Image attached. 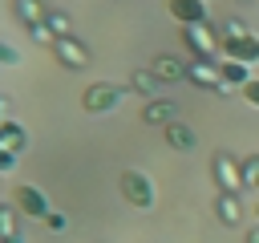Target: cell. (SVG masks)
I'll return each mask as SVG.
<instances>
[{
	"mask_svg": "<svg viewBox=\"0 0 259 243\" xmlns=\"http://www.w3.org/2000/svg\"><path fill=\"white\" fill-rule=\"evenodd\" d=\"M178 36H182V45H186V53H190L194 61H214V57L223 53V32H214L210 20H206V24H190V28H182Z\"/></svg>",
	"mask_w": 259,
	"mask_h": 243,
	"instance_id": "6da1fadb",
	"label": "cell"
},
{
	"mask_svg": "<svg viewBox=\"0 0 259 243\" xmlns=\"http://www.w3.org/2000/svg\"><path fill=\"white\" fill-rule=\"evenodd\" d=\"M210 178H214L219 194H243L247 190V182H243V158H235L227 150H219L210 158Z\"/></svg>",
	"mask_w": 259,
	"mask_h": 243,
	"instance_id": "7a4b0ae2",
	"label": "cell"
},
{
	"mask_svg": "<svg viewBox=\"0 0 259 243\" xmlns=\"http://www.w3.org/2000/svg\"><path fill=\"white\" fill-rule=\"evenodd\" d=\"M125 97H130V89H125V85L93 81V85H85V93H81V109H85V113H109V109H117Z\"/></svg>",
	"mask_w": 259,
	"mask_h": 243,
	"instance_id": "3957f363",
	"label": "cell"
},
{
	"mask_svg": "<svg viewBox=\"0 0 259 243\" xmlns=\"http://www.w3.org/2000/svg\"><path fill=\"white\" fill-rule=\"evenodd\" d=\"M117 186H121V198H125L130 207H138V211H150V207L158 202V190H154V182H150L146 170H134V166L121 170Z\"/></svg>",
	"mask_w": 259,
	"mask_h": 243,
	"instance_id": "277c9868",
	"label": "cell"
},
{
	"mask_svg": "<svg viewBox=\"0 0 259 243\" xmlns=\"http://www.w3.org/2000/svg\"><path fill=\"white\" fill-rule=\"evenodd\" d=\"M12 207H16L20 215L36 219V223H45V219L53 215V202H49V194H45L36 182H20V186L12 190Z\"/></svg>",
	"mask_w": 259,
	"mask_h": 243,
	"instance_id": "5b68a950",
	"label": "cell"
},
{
	"mask_svg": "<svg viewBox=\"0 0 259 243\" xmlns=\"http://www.w3.org/2000/svg\"><path fill=\"white\" fill-rule=\"evenodd\" d=\"M223 57L227 61H239V65H259V32L223 36Z\"/></svg>",
	"mask_w": 259,
	"mask_h": 243,
	"instance_id": "8992f818",
	"label": "cell"
},
{
	"mask_svg": "<svg viewBox=\"0 0 259 243\" xmlns=\"http://www.w3.org/2000/svg\"><path fill=\"white\" fill-rule=\"evenodd\" d=\"M53 57L65 65V69H85L89 65V49H85V40H77V36H57L53 40Z\"/></svg>",
	"mask_w": 259,
	"mask_h": 243,
	"instance_id": "52a82bcc",
	"label": "cell"
},
{
	"mask_svg": "<svg viewBox=\"0 0 259 243\" xmlns=\"http://www.w3.org/2000/svg\"><path fill=\"white\" fill-rule=\"evenodd\" d=\"M166 16H170L178 28L206 24V0H166Z\"/></svg>",
	"mask_w": 259,
	"mask_h": 243,
	"instance_id": "ba28073f",
	"label": "cell"
},
{
	"mask_svg": "<svg viewBox=\"0 0 259 243\" xmlns=\"http://www.w3.org/2000/svg\"><path fill=\"white\" fill-rule=\"evenodd\" d=\"M186 81H194V85H202L210 93H227L223 73H219V61H190L186 65Z\"/></svg>",
	"mask_w": 259,
	"mask_h": 243,
	"instance_id": "9c48e42d",
	"label": "cell"
},
{
	"mask_svg": "<svg viewBox=\"0 0 259 243\" xmlns=\"http://www.w3.org/2000/svg\"><path fill=\"white\" fill-rule=\"evenodd\" d=\"M150 73L162 81V85H174V81H186V65L178 61V57H170V53H158L154 61H150Z\"/></svg>",
	"mask_w": 259,
	"mask_h": 243,
	"instance_id": "30bf717a",
	"label": "cell"
},
{
	"mask_svg": "<svg viewBox=\"0 0 259 243\" xmlns=\"http://www.w3.org/2000/svg\"><path fill=\"white\" fill-rule=\"evenodd\" d=\"M142 122L146 126H170V122H178V105L174 101H166V97H154V101H146V109H142Z\"/></svg>",
	"mask_w": 259,
	"mask_h": 243,
	"instance_id": "8fae6325",
	"label": "cell"
},
{
	"mask_svg": "<svg viewBox=\"0 0 259 243\" xmlns=\"http://www.w3.org/2000/svg\"><path fill=\"white\" fill-rule=\"evenodd\" d=\"M162 134H166V142H170V146H174L178 154H190V150L198 146V134H194V126H186L182 117H178V122H170V126H166Z\"/></svg>",
	"mask_w": 259,
	"mask_h": 243,
	"instance_id": "7c38bea8",
	"label": "cell"
},
{
	"mask_svg": "<svg viewBox=\"0 0 259 243\" xmlns=\"http://www.w3.org/2000/svg\"><path fill=\"white\" fill-rule=\"evenodd\" d=\"M214 215H219V223L239 227L243 223V198L239 194H214Z\"/></svg>",
	"mask_w": 259,
	"mask_h": 243,
	"instance_id": "4fadbf2b",
	"label": "cell"
},
{
	"mask_svg": "<svg viewBox=\"0 0 259 243\" xmlns=\"http://www.w3.org/2000/svg\"><path fill=\"white\" fill-rule=\"evenodd\" d=\"M24 146H28L24 126H20V122H12V117H8V122H0V150H4V154H20Z\"/></svg>",
	"mask_w": 259,
	"mask_h": 243,
	"instance_id": "5bb4252c",
	"label": "cell"
},
{
	"mask_svg": "<svg viewBox=\"0 0 259 243\" xmlns=\"http://www.w3.org/2000/svg\"><path fill=\"white\" fill-rule=\"evenodd\" d=\"M12 12H16V20H20L24 28H36V24H45V16H49V8H45L40 0H12Z\"/></svg>",
	"mask_w": 259,
	"mask_h": 243,
	"instance_id": "9a60e30c",
	"label": "cell"
},
{
	"mask_svg": "<svg viewBox=\"0 0 259 243\" xmlns=\"http://www.w3.org/2000/svg\"><path fill=\"white\" fill-rule=\"evenodd\" d=\"M219 73H223V85H227V89H243V85L255 77L251 65H239V61H227V57L219 61Z\"/></svg>",
	"mask_w": 259,
	"mask_h": 243,
	"instance_id": "2e32d148",
	"label": "cell"
},
{
	"mask_svg": "<svg viewBox=\"0 0 259 243\" xmlns=\"http://www.w3.org/2000/svg\"><path fill=\"white\" fill-rule=\"evenodd\" d=\"M130 89H138L142 97H150V101H154V97L162 93V81H158L150 69H134V73H130Z\"/></svg>",
	"mask_w": 259,
	"mask_h": 243,
	"instance_id": "e0dca14e",
	"label": "cell"
},
{
	"mask_svg": "<svg viewBox=\"0 0 259 243\" xmlns=\"http://www.w3.org/2000/svg\"><path fill=\"white\" fill-rule=\"evenodd\" d=\"M45 24H49V32H53V36H73V16H69L65 8H49Z\"/></svg>",
	"mask_w": 259,
	"mask_h": 243,
	"instance_id": "ac0fdd59",
	"label": "cell"
},
{
	"mask_svg": "<svg viewBox=\"0 0 259 243\" xmlns=\"http://www.w3.org/2000/svg\"><path fill=\"white\" fill-rule=\"evenodd\" d=\"M16 215H20V211H16L12 202H0V239L20 235V231H16Z\"/></svg>",
	"mask_w": 259,
	"mask_h": 243,
	"instance_id": "d6986e66",
	"label": "cell"
},
{
	"mask_svg": "<svg viewBox=\"0 0 259 243\" xmlns=\"http://www.w3.org/2000/svg\"><path fill=\"white\" fill-rule=\"evenodd\" d=\"M243 182H247V190H259V154L243 158Z\"/></svg>",
	"mask_w": 259,
	"mask_h": 243,
	"instance_id": "ffe728a7",
	"label": "cell"
},
{
	"mask_svg": "<svg viewBox=\"0 0 259 243\" xmlns=\"http://www.w3.org/2000/svg\"><path fill=\"white\" fill-rule=\"evenodd\" d=\"M219 32H223V36H243V32H251V28H247L239 16H227V20L219 24Z\"/></svg>",
	"mask_w": 259,
	"mask_h": 243,
	"instance_id": "44dd1931",
	"label": "cell"
},
{
	"mask_svg": "<svg viewBox=\"0 0 259 243\" xmlns=\"http://www.w3.org/2000/svg\"><path fill=\"white\" fill-rule=\"evenodd\" d=\"M45 231H49V235H65V231H69V219H65L61 211H53V215L45 219Z\"/></svg>",
	"mask_w": 259,
	"mask_h": 243,
	"instance_id": "7402d4cb",
	"label": "cell"
},
{
	"mask_svg": "<svg viewBox=\"0 0 259 243\" xmlns=\"http://www.w3.org/2000/svg\"><path fill=\"white\" fill-rule=\"evenodd\" d=\"M239 93H243V101H247L251 109H259V77H251V81H247Z\"/></svg>",
	"mask_w": 259,
	"mask_h": 243,
	"instance_id": "603a6c76",
	"label": "cell"
},
{
	"mask_svg": "<svg viewBox=\"0 0 259 243\" xmlns=\"http://www.w3.org/2000/svg\"><path fill=\"white\" fill-rule=\"evenodd\" d=\"M28 36H32L36 45H49V49H53V40H57V36L49 32V24H36V28H28Z\"/></svg>",
	"mask_w": 259,
	"mask_h": 243,
	"instance_id": "cb8c5ba5",
	"label": "cell"
},
{
	"mask_svg": "<svg viewBox=\"0 0 259 243\" xmlns=\"http://www.w3.org/2000/svg\"><path fill=\"white\" fill-rule=\"evenodd\" d=\"M0 65H20V53H16L8 40H0Z\"/></svg>",
	"mask_w": 259,
	"mask_h": 243,
	"instance_id": "d4e9b609",
	"label": "cell"
},
{
	"mask_svg": "<svg viewBox=\"0 0 259 243\" xmlns=\"http://www.w3.org/2000/svg\"><path fill=\"white\" fill-rule=\"evenodd\" d=\"M16 170V154H4L0 150V174H12Z\"/></svg>",
	"mask_w": 259,
	"mask_h": 243,
	"instance_id": "484cf974",
	"label": "cell"
},
{
	"mask_svg": "<svg viewBox=\"0 0 259 243\" xmlns=\"http://www.w3.org/2000/svg\"><path fill=\"white\" fill-rule=\"evenodd\" d=\"M8 105H12V101H8L4 93H0V122H8Z\"/></svg>",
	"mask_w": 259,
	"mask_h": 243,
	"instance_id": "4316f807",
	"label": "cell"
},
{
	"mask_svg": "<svg viewBox=\"0 0 259 243\" xmlns=\"http://www.w3.org/2000/svg\"><path fill=\"white\" fill-rule=\"evenodd\" d=\"M243 243H259V227H247V239Z\"/></svg>",
	"mask_w": 259,
	"mask_h": 243,
	"instance_id": "83f0119b",
	"label": "cell"
},
{
	"mask_svg": "<svg viewBox=\"0 0 259 243\" xmlns=\"http://www.w3.org/2000/svg\"><path fill=\"white\" fill-rule=\"evenodd\" d=\"M0 243H24V239H20V235H8V239H0Z\"/></svg>",
	"mask_w": 259,
	"mask_h": 243,
	"instance_id": "f1b7e54d",
	"label": "cell"
},
{
	"mask_svg": "<svg viewBox=\"0 0 259 243\" xmlns=\"http://www.w3.org/2000/svg\"><path fill=\"white\" fill-rule=\"evenodd\" d=\"M255 219H259V202H255Z\"/></svg>",
	"mask_w": 259,
	"mask_h": 243,
	"instance_id": "f546056e",
	"label": "cell"
},
{
	"mask_svg": "<svg viewBox=\"0 0 259 243\" xmlns=\"http://www.w3.org/2000/svg\"><path fill=\"white\" fill-rule=\"evenodd\" d=\"M243 4H259V0H243Z\"/></svg>",
	"mask_w": 259,
	"mask_h": 243,
	"instance_id": "4dcf8cb0",
	"label": "cell"
},
{
	"mask_svg": "<svg viewBox=\"0 0 259 243\" xmlns=\"http://www.w3.org/2000/svg\"><path fill=\"white\" fill-rule=\"evenodd\" d=\"M0 178H4V174H0ZM0 194H4V190H0Z\"/></svg>",
	"mask_w": 259,
	"mask_h": 243,
	"instance_id": "1f68e13d",
	"label": "cell"
}]
</instances>
